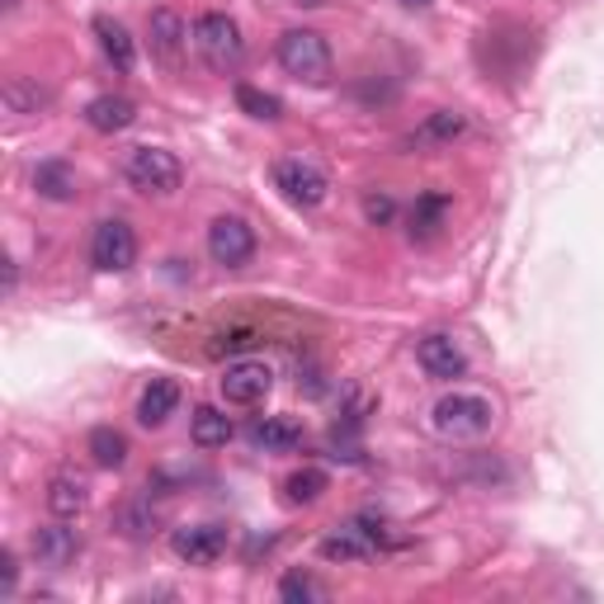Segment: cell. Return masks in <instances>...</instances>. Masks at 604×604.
<instances>
[{"label":"cell","instance_id":"6da1fadb","mask_svg":"<svg viewBox=\"0 0 604 604\" xmlns=\"http://www.w3.org/2000/svg\"><path fill=\"white\" fill-rule=\"evenodd\" d=\"M274 58H279V66L289 71L293 81H302V85H326L331 71H335L331 43H326L316 29H283Z\"/></svg>","mask_w":604,"mask_h":604},{"label":"cell","instance_id":"7a4b0ae2","mask_svg":"<svg viewBox=\"0 0 604 604\" xmlns=\"http://www.w3.org/2000/svg\"><path fill=\"white\" fill-rule=\"evenodd\" d=\"M194 48H199V58L208 62V71H218V76H237L241 62H246L241 24L232 14H218V10H208L194 20Z\"/></svg>","mask_w":604,"mask_h":604},{"label":"cell","instance_id":"3957f363","mask_svg":"<svg viewBox=\"0 0 604 604\" xmlns=\"http://www.w3.org/2000/svg\"><path fill=\"white\" fill-rule=\"evenodd\" d=\"M496 420V406L477 393H449L430 406V425L439 439H454V444H468V439H482Z\"/></svg>","mask_w":604,"mask_h":604},{"label":"cell","instance_id":"277c9868","mask_svg":"<svg viewBox=\"0 0 604 604\" xmlns=\"http://www.w3.org/2000/svg\"><path fill=\"white\" fill-rule=\"evenodd\" d=\"M123 175H128V185L137 194H147V199H170V194H180V185H185V170L166 147H133L123 156Z\"/></svg>","mask_w":604,"mask_h":604},{"label":"cell","instance_id":"5b68a950","mask_svg":"<svg viewBox=\"0 0 604 604\" xmlns=\"http://www.w3.org/2000/svg\"><path fill=\"white\" fill-rule=\"evenodd\" d=\"M274 185L293 208H322L331 194L326 170L312 156H283V162H274Z\"/></svg>","mask_w":604,"mask_h":604},{"label":"cell","instance_id":"8992f818","mask_svg":"<svg viewBox=\"0 0 604 604\" xmlns=\"http://www.w3.org/2000/svg\"><path fill=\"white\" fill-rule=\"evenodd\" d=\"M91 264L100 274H123L137 264V232L123 218H104L91 237Z\"/></svg>","mask_w":604,"mask_h":604},{"label":"cell","instance_id":"52a82bcc","mask_svg":"<svg viewBox=\"0 0 604 604\" xmlns=\"http://www.w3.org/2000/svg\"><path fill=\"white\" fill-rule=\"evenodd\" d=\"M208 256L222 270H241L256 256V227L246 218H212L208 227Z\"/></svg>","mask_w":604,"mask_h":604},{"label":"cell","instance_id":"ba28073f","mask_svg":"<svg viewBox=\"0 0 604 604\" xmlns=\"http://www.w3.org/2000/svg\"><path fill=\"white\" fill-rule=\"evenodd\" d=\"M147 39H152V58L162 62L166 71H180V66H185V52H189V24H185L170 6L152 10V20H147Z\"/></svg>","mask_w":604,"mask_h":604},{"label":"cell","instance_id":"9c48e42d","mask_svg":"<svg viewBox=\"0 0 604 604\" xmlns=\"http://www.w3.org/2000/svg\"><path fill=\"white\" fill-rule=\"evenodd\" d=\"M218 383H222V397L232 406H256V402L270 397L274 373H270V364H260V360H237V364L222 368Z\"/></svg>","mask_w":604,"mask_h":604},{"label":"cell","instance_id":"30bf717a","mask_svg":"<svg viewBox=\"0 0 604 604\" xmlns=\"http://www.w3.org/2000/svg\"><path fill=\"white\" fill-rule=\"evenodd\" d=\"M175 558L189 562V566H212L222 553H227V529L218 524H185V529H175Z\"/></svg>","mask_w":604,"mask_h":604},{"label":"cell","instance_id":"8fae6325","mask_svg":"<svg viewBox=\"0 0 604 604\" xmlns=\"http://www.w3.org/2000/svg\"><path fill=\"white\" fill-rule=\"evenodd\" d=\"M416 364H420L425 373H430V378H439V383H454V378H464L468 354L458 350L454 335L435 331V335H425V341L416 345Z\"/></svg>","mask_w":604,"mask_h":604},{"label":"cell","instance_id":"7c38bea8","mask_svg":"<svg viewBox=\"0 0 604 604\" xmlns=\"http://www.w3.org/2000/svg\"><path fill=\"white\" fill-rule=\"evenodd\" d=\"M76 553H81V534L66 520L33 529V558H39L43 566H66Z\"/></svg>","mask_w":604,"mask_h":604},{"label":"cell","instance_id":"4fadbf2b","mask_svg":"<svg viewBox=\"0 0 604 604\" xmlns=\"http://www.w3.org/2000/svg\"><path fill=\"white\" fill-rule=\"evenodd\" d=\"M175 406H180V383H175V378H152L147 387H142V397H137V420L147 425V430H156V425L170 420Z\"/></svg>","mask_w":604,"mask_h":604},{"label":"cell","instance_id":"5bb4252c","mask_svg":"<svg viewBox=\"0 0 604 604\" xmlns=\"http://www.w3.org/2000/svg\"><path fill=\"white\" fill-rule=\"evenodd\" d=\"M85 123H91L95 133L114 137V133H123V128H133V123H137V104L123 100V95H100V100L85 104Z\"/></svg>","mask_w":604,"mask_h":604},{"label":"cell","instance_id":"9a60e30c","mask_svg":"<svg viewBox=\"0 0 604 604\" xmlns=\"http://www.w3.org/2000/svg\"><path fill=\"white\" fill-rule=\"evenodd\" d=\"M464 133H468L464 114H458V110H435L412 137H406V147H449V142H458Z\"/></svg>","mask_w":604,"mask_h":604},{"label":"cell","instance_id":"2e32d148","mask_svg":"<svg viewBox=\"0 0 604 604\" xmlns=\"http://www.w3.org/2000/svg\"><path fill=\"white\" fill-rule=\"evenodd\" d=\"M95 39H100V52H104V58L114 62V71H123V76H128V71L137 66L133 33L123 29L118 20H110V14H100V20H95Z\"/></svg>","mask_w":604,"mask_h":604},{"label":"cell","instance_id":"e0dca14e","mask_svg":"<svg viewBox=\"0 0 604 604\" xmlns=\"http://www.w3.org/2000/svg\"><path fill=\"white\" fill-rule=\"evenodd\" d=\"M85 506H91V487H85L81 477L58 472V477L48 482V510L58 514V520H76Z\"/></svg>","mask_w":604,"mask_h":604},{"label":"cell","instance_id":"ac0fdd59","mask_svg":"<svg viewBox=\"0 0 604 604\" xmlns=\"http://www.w3.org/2000/svg\"><path fill=\"white\" fill-rule=\"evenodd\" d=\"M0 100H6V114L14 118H29V114H43L48 110V91L39 81L29 76H6V85H0Z\"/></svg>","mask_w":604,"mask_h":604},{"label":"cell","instance_id":"d6986e66","mask_svg":"<svg viewBox=\"0 0 604 604\" xmlns=\"http://www.w3.org/2000/svg\"><path fill=\"white\" fill-rule=\"evenodd\" d=\"M251 444H256V449H264V454H289V449H298V444H302V430L289 416H264V420L251 425Z\"/></svg>","mask_w":604,"mask_h":604},{"label":"cell","instance_id":"ffe728a7","mask_svg":"<svg viewBox=\"0 0 604 604\" xmlns=\"http://www.w3.org/2000/svg\"><path fill=\"white\" fill-rule=\"evenodd\" d=\"M33 189H39V199H48V204H71L76 199V170L66 162H43L33 170Z\"/></svg>","mask_w":604,"mask_h":604},{"label":"cell","instance_id":"44dd1931","mask_svg":"<svg viewBox=\"0 0 604 604\" xmlns=\"http://www.w3.org/2000/svg\"><path fill=\"white\" fill-rule=\"evenodd\" d=\"M189 435L199 449H222V444L232 439V420H227V412H218V406H199L189 420Z\"/></svg>","mask_w":604,"mask_h":604},{"label":"cell","instance_id":"7402d4cb","mask_svg":"<svg viewBox=\"0 0 604 604\" xmlns=\"http://www.w3.org/2000/svg\"><path fill=\"white\" fill-rule=\"evenodd\" d=\"M85 449H91V458L100 468H123V464H128V435L114 430V425H95L91 439H85Z\"/></svg>","mask_w":604,"mask_h":604},{"label":"cell","instance_id":"603a6c76","mask_svg":"<svg viewBox=\"0 0 604 604\" xmlns=\"http://www.w3.org/2000/svg\"><path fill=\"white\" fill-rule=\"evenodd\" d=\"M326 487H331V477L322 468H298L289 482H283V496H289L293 506H312V501H322L326 496Z\"/></svg>","mask_w":604,"mask_h":604},{"label":"cell","instance_id":"cb8c5ba5","mask_svg":"<svg viewBox=\"0 0 604 604\" xmlns=\"http://www.w3.org/2000/svg\"><path fill=\"white\" fill-rule=\"evenodd\" d=\"M444 212H449V199H444V194H420L416 208H412V237H420V241L435 237Z\"/></svg>","mask_w":604,"mask_h":604},{"label":"cell","instance_id":"d4e9b609","mask_svg":"<svg viewBox=\"0 0 604 604\" xmlns=\"http://www.w3.org/2000/svg\"><path fill=\"white\" fill-rule=\"evenodd\" d=\"M237 104H241V114H251V118H260V123H274L279 114H283V104L274 100V95H264L260 85H237Z\"/></svg>","mask_w":604,"mask_h":604},{"label":"cell","instance_id":"484cf974","mask_svg":"<svg viewBox=\"0 0 604 604\" xmlns=\"http://www.w3.org/2000/svg\"><path fill=\"white\" fill-rule=\"evenodd\" d=\"M279 595L289 600V604H308V600H322L326 591H322V585H316L308 572H289V576L279 581Z\"/></svg>","mask_w":604,"mask_h":604},{"label":"cell","instance_id":"4316f807","mask_svg":"<svg viewBox=\"0 0 604 604\" xmlns=\"http://www.w3.org/2000/svg\"><path fill=\"white\" fill-rule=\"evenodd\" d=\"M364 218L373 222V227H387L397 218V204H393V194H368L364 199Z\"/></svg>","mask_w":604,"mask_h":604},{"label":"cell","instance_id":"83f0119b","mask_svg":"<svg viewBox=\"0 0 604 604\" xmlns=\"http://www.w3.org/2000/svg\"><path fill=\"white\" fill-rule=\"evenodd\" d=\"M14 585H20V562H14L10 548H0V600H10Z\"/></svg>","mask_w":604,"mask_h":604},{"label":"cell","instance_id":"f1b7e54d","mask_svg":"<svg viewBox=\"0 0 604 604\" xmlns=\"http://www.w3.org/2000/svg\"><path fill=\"white\" fill-rule=\"evenodd\" d=\"M260 6H270V10H326L331 0H260Z\"/></svg>","mask_w":604,"mask_h":604},{"label":"cell","instance_id":"f546056e","mask_svg":"<svg viewBox=\"0 0 604 604\" xmlns=\"http://www.w3.org/2000/svg\"><path fill=\"white\" fill-rule=\"evenodd\" d=\"M10 10H20V0H6V14H10Z\"/></svg>","mask_w":604,"mask_h":604},{"label":"cell","instance_id":"4dcf8cb0","mask_svg":"<svg viewBox=\"0 0 604 604\" xmlns=\"http://www.w3.org/2000/svg\"><path fill=\"white\" fill-rule=\"evenodd\" d=\"M406 6H430V0H406Z\"/></svg>","mask_w":604,"mask_h":604}]
</instances>
